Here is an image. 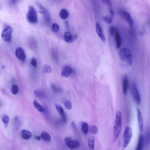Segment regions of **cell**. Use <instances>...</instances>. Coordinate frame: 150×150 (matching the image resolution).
Masks as SVG:
<instances>
[{
    "mask_svg": "<svg viewBox=\"0 0 150 150\" xmlns=\"http://www.w3.org/2000/svg\"><path fill=\"white\" fill-rule=\"evenodd\" d=\"M137 112L139 129L141 132H142L143 131V122L142 116L140 110L138 108L137 109Z\"/></svg>",
    "mask_w": 150,
    "mask_h": 150,
    "instance_id": "14",
    "label": "cell"
},
{
    "mask_svg": "<svg viewBox=\"0 0 150 150\" xmlns=\"http://www.w3.org/2000/svg\"><path fill=\"white\" fill-rule=\"evenodd\" d=\"M95 28L96 33L98 36L102 41L105 42L106 41V38L102 30L101 26L98 22L96 23Z\"/></svg>",
    "mask_w": 150,
    "mask_h": 150,
    "instance_id": "12",
    "label": "cell"
},
{
    "mask_svg": "<svg viewBox=\"0 0 150 150\" xmlns=\"http://www.w3.org/2000/svg\"><path fill=\"white\" fill-rule=\"evenodd\" d=\"M52 29L53 32L56 33L59 31V26L58 24L56 23H54L52 25Z\"/></svg>",
    "mask_w": 150,
    "mask_h": 150,
    "instance_id": "33",
    "label": "cell"
},
{
    "mask_svg": "<svg viewBox=\"0 0 150 150\" xmlns=\"http://www.w3.org/2000/svg\"><path fill=\"white\" fill-rule=\"evenodd\" d=\"M143 143V137L142 135H139L138 141L137 146L136 150H141L142 149Z\"/></svg>",
    "mask_w": 150,
    "mask_h": 150,
    "instance_id": "22",
    "label": "cell"
},
{
    "mask_svg": "<svg viewBox=\"0 0 150 150\" xmlns=\"http://www.w3.org/2000/svg\"><path fill=\"white\" fill-rule=\"evenodd\" d=\"M42 70L43 72L46 73H50L51 72L52 69L50 66L48 65H45L43 67Z\"/></svg>",
    "mask_w": 150,
    "mask_h": 150,
    "instance_id": "30",
    "label": "cell"
},
{
    "mask_svg": "<svg viewBox=\"0 0 150 150\" xmlns=\"http://www.w3.org/2000/svg\"><path fill=\"white\" fill-rule=\"evenodd\" d=\"M116 30H117V29H116V28H114V27H110L109 31L110 35H114Z\"/></svg>",
    "mask_w": 150,
    "mask_h": 150,
    "instance_id": "36",
    "label": "cell"
},
{
    "mask_svg": "<svg viewBox=\"0 0 150 150\" xmlns=\"http://www.w3.org/2000/svg\"><path fill=\"white\" fill-rule=\"evenodd\" d=\"M21 137L23 139L28 140L31 137V133L30 131L26 130H23L21 131Z\"/></svg>",
    "mask_w": 150,
    "mask_h": 150,
    "instance_id": "18",
    "label": "cell"
},
{
    "mask_svg": "<svg viewBox=\"0 0 150 150\" xmlns=\"http://www.w3.org/2000/svg\"><path fill=\"white\" fill-rule=\"evenodd\" d=\"M19 0H9V3L10 5H15Z\"/></svg>",
    "mask_w": 150,
    "mask_h": 150,
    "instance_id": "37",
    "label": "cell"
},
{
    "mask_svg": "<svg viewBox=\"0 0 150 150\" xmlns=\"http://www.w3.org/2000/svg\"><path fill=\"white\" fill-rule=\"evenodd\" d=\"M35 4H36L37 8L38 9L39 12L40 13L44 15L46 11L45 9L41 4L38 2H36Z\"/></svg>",
    "mask_w": 150,
    "mask_h": 150,
    "instance_id": "26",
    "label": "cell"
},
{
    "mask_svg": "<svg viewBox=\"0 0 150 150\" xmlns=\"http://www.w3.org/2000/svg\"><path fill=\"white\" fill-rule=\"evenodd\" d=\"M132 135L133 132L131 128L129 126H126L123 136V147L124 148L127 147L131 140Z\"/></svg>",
    "mask_w": 150,
    "mask_h": 150,
    "instance_id": "5",
    "label": "cell"
},
{
    "mask_svg": "<svg viewBox=\"0 0 150 150\" xmlns=\"http://www.w3.org/2000/svg\"><path fill=\"white\" fill-rule=\"evenodd\" d=\"M11 92L14 95H16L18 93L19 91V88L18 86L16 85H13L12 86L10 89Z\"/></svg>",
    "mask_w": 150,
    "mask_h": 150,
    "instance_id": "27",
    "label": "cell"
},
{
    "mask_svg": "<svg viewBox=\"0 0 150 150\" xmlns=\"http://www.w3.org/2000/svg\"><path fill=\"white\" fill-rule=\"evenodd\" d=\"M41 137L43 140L48 142H50L51 138L50 135L49 133L45 131L42 132L41 134Z\"/></svg>",
    "mask_w": 150,
    "mask_h": 150,
    "instance_id": "21",
    "label": "cell"
},
{
    "mask_svg": "<svg viewBox=\"0 0 150 150\" xmlns=\"http://www.w3.org/2000/svg\"><path fill=\"white\" fill-rule=\"evenodd\" d=\"M114 35L115 36L117 47L118 48H119L120 47L122 44V40H121L120 35L117 30H116Z\"/></svg>",
    "mask_w": 150,
    "mask_h": 150,
    "instance_id": "17",
    "label": "cell"
},
{
    "mask_svg": "<svg viewBox=\"0 0 150 150\" xmlns=\"http://www.w3.org/2000/svg\"><path fill=\"white\" fill-rule=\"evenodd\" d=\"M95 142V139L93 137H91L89 139L88 144L90 149L94 150Z\"/></svg>",
    "mask_w": 150,
    "mask_h": 150,
    "instance_id": "24",
    "label": "cell"
},
{
    "mask_svg": "<svg viewBox=\"0 0 150 150\" xmlns=\"http://www.w3.org/2000/svg\"><path fill=\"white\" fill-rule=\"evenodd\" d=\"M104 4L108 6L110 10H112L111 0H101Z\"/></svg>",
    "mask_w": 150,
    "mask_h": 150,
    "instance_id": "34",
    "label": "cell"
},
{
    "mask_svg": "<svg viewBox=\"0 0 150 150\" xmlns=\"http://www.w3.org/2000/svg\"><path fill=\"white\" fill-rule=\"evenodd\" d=\"M55 107L57 111L59 114L62 118V121L64 123L66 122L67 118L64 112L63 108L60 105L58 104H55Z\"/></svg>",
    "mask_w": 150,
    "mask_h": 150,
    "instance_id": "10",
    "label": "cell"
},
{
    "mask_svg": "<svg viewBox=\"0 0 150 150\" xmlns=\"http://www.w3.org/2000/svg\"><path fill=\"white\" fill-rule=\"evenodd\" d=\"M35 138L37 140H41V137L38 136L35 137Z\"/></svg>",
    "mask_w": 150,
    "mask_h": 150,
    "instance_id": "40",
    "label": "cell"
},
{
    "mask_svg": "<svg viewBox=\"0 0 150 150\" xmlns=\"http://www.w3.org/2000/svg\"><path fill=\"white\" fill-rule=\"evenodd\" d=\"M15 54L17 58L19 60L23 61L25 60V54L22 48L20 47L17 48L16 50Z\"/></svg>",
    "mask_w": 150,
    "mask_h": 150,
    "instance_id": "11",
    "label": "cell"
},
{
    "mask_svg": "<svg viewBox=\"0 0 150 150\" xmlns=\"http://www.w3.org/2000/svg\"><path fill=\"white\" fill-rule=\"evenodd\" d=\"M26 18L28 22L31 24H35L38 22L37 12L33 7L31 5L28 7Z\"/></svg>",
    "mask_w": 150,
    "mask_h": 150,
    "instance_id": "4",
    "label": "cell"
},
{
    "mask_svg": "<svg viewBox=\"0 0 150 150\" xmlns=\"http://www.w3.org/2000/svg\"><path fill=\"white\" fill-rule=\"evenodd\" d=\"M90 131L92 133L96 134L98 133V128L96 126L92 125L90 127Z\"/></svg>",
    "mask_w": 150,
    "mask_h": 150,
    "instance_id": "32",
    "label": "cell"
},
{
    "mask_svg": "<svg viewBox=\"0 0 150 150\" xmlns=\"http://www.w3.org/2000/svg\"><path fill=\"white\" fill-rule=\"evenodd\" d=\"M131 92L132 98L136 104L138 105L141 101V97L140 93L136 85L133 84L131 87Z\"/></svg>",
    "mask_w": 150,
    "mask_h": 150,
    "instance_id": "6",
    "label": "cell"
},
{
    "mask_svg": "<svg viewBox=\"0 0 150 150\" xmlns=\"http://www.w3.org/2000/svg\"><path fill=\"white\" fill-rule=\"evenodd\" d=\"M64 40L68 43H70L73 42L77 38V36H72L71 33L69 32H66L64 33Z\"/></svg>",
    "mask_w": 150,
    "mask_h": 150,
    "instance_id": "13",
    "label": "cell"
},
{
    "mask_svg": "<svg viewBox=\"0 0 150 150\" xmlns=\"http://www.w3.org/2000/svg\"><path fill=\"white\" fill-rule=\"evenodd\" d=\"M81 126L82 131L83 134L85 135H87L89 131L88 124L85 121H83L81 123Z\"/></svg>",
    "mask_w": 150,
    "mask_h": 150,
    "instance_id": "19",
    "label": "cell"
},
{
    "mask_svg": "<svg viewBox=\"0 0 150 150\" xmlns=\"http://www.w3.org/2000/svg\"><path fill=\"white\" fill-rule=\"evenodd\" d=\"M109 12L110 14V16H104L103 17V19L105 22L108 24H111L112 22L113 19L114 13L113 11L111 10H110Z\"/></svg>",
    "mask_w": 150,
    "mask_h": 150,
    "instance_id": "16",
    "label": "cell"
},
{
    "mask_svg": "<svg viewBox=\"0 0 150 150\" xmlns=\"http://www.w3.org/2000/svg\"><path fill=\"white\" fill-rule=\"evenodd\" d=\"M119 13L121 17L126 21L130 26H133V20L129 13L124 10L119 11Z\"/></svg>",
    "mask_w": 150,
    "mask_h": 150,
    "instance_id": "8",
    "label": "cell"
},
{
    "mask_svg": "<svg viewBox=\"0 0 150 150\" xmlns=\"http://www.w3.org/2000/svg\"><path fill=\"white\" fill-rule=\"evenodd\" d=\"M63 104L68 109L70 110L72 108V104L71 102L67 99H64L63 101Z\"/></svg>",
    "mask_w": 150,
    "mask_h": 150,
    "instance_id": "25",
    "label": "cell"
},
{
    "mask_svg": "<svg viewBox=\"0 0 150 150\" xmlns=\"http://www.w3.org/2000/svg\"><path fill=\"white\" fill-rule=\"evenodd\" d=\"M71 129H72L73 131H75L76 130V126H75V124L74 121H72L71 123Z\"/></svg>",
    "mask_w": 150,
    "mask_h": 150,
    "instance_id": "38",
    "label": "cell"
},
{
    "mask_svg": "<svg viewBox=\"0 0 150 150\" xmlns=\"http://www.w3.org/2000/svg\"><path fill=\"white\" fill-rule=\"evenodd\" d=\"M9 120V119L8 116L5 115L3 116L2 118V121L4 124L5 127L8 126V124Z\"/></svg>",
    "mask_w": 150,
    "mask_h": 150,
    "instance_id": "31",
    "label": "cell"
},
{
    "mask_svg": "<svg viewBox=\"0 0 150 150\" xmlns=\"http://www.w3.org/2000/svg\"><path fill=\"white\" fill-rule=\"evenodd\" d=\"M119 56L123 61L127 62L128 65H131L133 64V58L131 51L127 48H122L119 51Z\"/></svg>",
    "mask_w": 150,
    "mask_h": 150,
    "instance_id": "2",
    "label": "cell"
},
{
    "mask_svg": "<svg viewBox=\"0 0 150 150\" xmlns=\"http://www.w3.org/2000/svg\"><path fill=\"white\" fill-rule=\"evenodd\" d=\"M69 15V14L68 12L65 9H63L60 10V16L62 19H66L68 18Z\"/></svg>",
    "mask_w": 150,
    "mask_h": 150,
    "instance_id": "20",
    "label": "cell"
},
{
    "mask_svg": "<svg viewBox=\"0 0 150 150\" xmlns=\"http://www.w3.org/2000/svg\"><path fill=\"white\" fill-rule=\"evenodd\" d=\"M44 15V19L46 22L47 23H50L51 21L49 11L47 9H46L45 13Z\"/></svg>",
    "mask_w": 150,
    "mask_h": 150,
    "instance_id": "28",
    "label": "cell"
},
{
    "mask_svg": "<svg viewBox=\"0 0 150 150\" xmlns=\"http://www.w3.org/2000/svg\"><path fill=\"white\" fill-rule=\"evenodd\" d=\"M33 105L35 108L41 112H43L44 111V109L43 107L36 100L33 101Z\"/></svg>",
    "mask_w": 150,
    "mask_h": 150,
    "instance_id": "23",
    "label": "cell"
},
{
    "mask_svg": "<svg viewBox=\"0 0 150 150\" xmlns=\"http://www.w3.org/2000/svg\"><path fill=\"white\" fill-rule=\"evenodd\" d=\"M34 94L36 97L40 98H42L44 96V92L42 90H35L34 91Z\"/></svg>",
    "mask_w": 150,
    "mask_h": 150,
    "instance_id": "29",
    "label": "cell"
},
{
    "mask_svg": "<svg viewBox=\"0 0 150 150\" xmlns=\"http://www.w3.org/2000/svg\"><path fill=\"white\" fill-rule=\"evenodd\" d=\"M128 77L126 76H125L123 78L122 89L123 93L124 95L126 94L128 88Z\"/></svg>",
    "mask_w": 150,
    "mask_h": 150,
    "instance_id": "15",
    "label": "cell"
},
{
    "mask_svg": "<svg viewBox=\"0 0 150 150\" xmlns=\"http://www.w3.org/2000/svg\"><path fill=\"white\" fill-rule=\"evenodd\" d=\"M13 30L9 25L5 24L1 34V37L5 42H9L11 41Z\"/></svg>",
    "mask_w": 150,
    "mask_h": 150,
    "instance_id": "3",
    "label": "cell"
},
{
    "mask_svg": "<svg viewBox=\"0 0 150 150\" xmlns=\"http://www.w3.org/2000/svg\"><path fill=\"white\" fill-rule=\"evenodd\" d=\"M122 127V115L120 110H118L116 113V119L113 133V140L115 142L119 136Z\"/></svg>",
    "mask_w": 150,
    "mask_h": 150,
    "instance_id": "1",
    "label": "cell"
},
{
    "mask_svg": "<svg viewBox=\"0 0 150 150\" xmlns=\"http://www.w3.org/2000/svg\"><path fill=\"white\" fill-rule=\"evenodd\" d=\"M73 72V69L70 66L66 65L62 69L61 75L63 77L67 78L69 77Z\"/></svg>",
    "mask_w": 150,
    "mask_h": 150,
    "instance_id": "9",
    "label": "cell"
},
{
    "mask_svg": "<svg viewBox=\"0 0 150 150\" xmlns=\"http://www.w3.org/2000/svg\"><path fill=\"white\" fill-rule=\"evenodd\" d=\"M66 145L71 149H76L80 147V144L78 141L74 140L70 137H66L64 139Z\"/></svg>",
    "mask_w": 150,
    "mask_h": 150,
    "instance_id": "7",
    "label": "cell"
},
{
    "mask_svg": "<svg viewBox=\"0 0 150 150\" xmlns=\"http://www.w3.org/2000/svg\"><path fill=\"white\" fill-rule=\"evenodd\" d=\"M52 88L53 91L55 93H57L58 91V89L53 84L52 85Z\"/></svg>",
    "mask_w": 150,
    "mask_h": 150,
    "instance_id": "39",
    "label": "cell"
},
{
    "mask_svg": "<svg viewBox=\"0 0 150 150\" xmlns=\"http://www.w3.org/2000/svg\"><path fill=\"white\" fill-rule=\"evenodd\" d=\"M31 64L33 67L36 68L37 66V61L36 59L34 58L32 59L31 61Z\"/></svg>",
    "mask_w": 150,
    "mask_h": 150,
    "instance_id": "35",
    "label": "cell"
}]
</instances>
